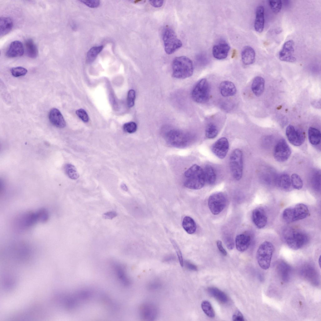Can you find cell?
<instances>
[{
  "label": "cell",
  "mask_w": 321,
  "mask_h": 321,
  "mask_svg": "<svg viewBox=\"0 0 321 321\" xmlns=\"http://www.w3.org/2000/svg\"><path fill=\"white\" fill-rule=\"evenodd\" d=\"M185 178L184 185L187 188L198 190L202 188L205 182L204 171L202 168L194 164L188 169L184 173Z\"/></svg>",
  "instance_id": "6da1fadb"
},
{
  "label": "cell",
  "mask_w": 321,
  "mask_h": 321,
  "mask_svg": "<svg viewBox=\"0 0 321 321\" xmlns=\"http://www.w3.org/2000/svg\"><path fill=\"white\" fill-rule=\"evenodd\" d=\"M172 76L178 79H185L193 74V63L188 57L182 56L176 57L172 63Z\"/></svg>",
  "instance_id": "7a4b0ae2"
},
{
  "label": "cell",
  "mask_w": 321,
  "mask_h": 321,
  "mask_svg": "<svg viewBox=\"0 0 321 321\" xmlns=\"http://www.w3.org/2000/svg\"><path fill=\"white\" fill-rule=\"evenodd\" d=\"M309 214L308 206L303 203H298L286 208L283 211L282 218L288 223L304 219Z\"/></svg>",
  "instance_id": "3957f363"
},
{
  "label": "cell",
  "mask_w": 321,
  "mask_h": 321,
  "mask_svg": "<svg viewBox=\"0 0 321 321\" xmlns=\"http://www.w3.org/2000/svg\"><path fill=\"white\" fill-rule=\"evenodd\" d=\"M284 239L287 246L292 250H298L308 242L307 234L301 230L290 229L284 234Z\"/></svg>",
  "instance_id": "277c9868"
},
{
  "label": "cell",
  "mask_w": 321,
  "mask_h": 321,
  "mask_svg": "<svg viewBox=\"0 0 321 321\" xmlns=\"http://www.w3.org/2000/svg\"><path fill=\"white\" fill-rule=\"evenodd\" d=\"M274 250V246L270 241H265L259 246L256 259L258 264L262 269L266 270L269 268Z\"/></svg>",
  "instance_id": "5b68a950"
},
{
  "label": "cell",
  "mask_w": 321,
  "mask_h": 321,
  "mask_svg": "<svg viewBox=\"0 0 321 321\" xmlns=\"http://www.w3.org/2000/svg\"><path fill=\"white\" fill-rule=\"evenodd\" d=\"M162 39L165 52L168 55L174 53L182 45L174 31L168 26L165 27L162 32Z\"/></svg>",
  "instance_id": "8992f818"
},
{
  "label": "cell",
  "mask_w": 321,
  "mask_h": 321,
  "mask_svg": "<svg viewBox=\"0 0 321 321\" xmlns=\"http://www.w3.org/2000/svg\"><path fill=\"white\" fill-rule=\"evenodd\" d=\"M209 83L206 79H202L197 82L192 90V98L197 103H204L209 100Z\"/></svg>",
  "instance_id": "52a82bcc"
},
{
  "label": "cell",
  "mask_w": 321,
  "mask_h": 321,
  "mask_svg": "<svg viewBox=\"0 0 321 321\" xmlns=\"http://www.w3.org/2000/svg\"><path fill=\"white\" fill-rule=\"evenodd\" d=\"M229 164L233 178L236 180H240L243 170V154L240 150L237 149L233 151L230 157Z\"/></svg>",
  "instance_id": "ba28073f"
},
{
  "label": "cell",
  "mask_w": 321,
  "mask_h": 321,
  "mask_svg": "<svg viewBox=\"0 0 321 321\" xmlns=\"http://www.w3.org/2000/svg\"><path fill=\"white\" fill-rule=\"evenodd\" d=\"M227 203L226 198L224 193L217 192L209 196L208 205L209 209L213 215L220 213L225 207Z\"/></svg>",
  "instance_id": "9c48e42d"
},
{
  "label": "cell",
  "mask_w": 321,
  "mask_h": 321,
  "mask_svg": "<svg viewBox=\"0 0 321 321\" xmlns=\"http://www.w3.org/2000/svg\"><path fill=\"white\" fill-rule=\"evenodd\" d=\"M291 154L290 148L285 140L280 139L274 148L273 155L275 159L278 162H284L289 158Z\"/></svg>",
  "instance_id": "30bf717a"
},
{
  "label": "cell",
  "mask_w": 321,
  "mask_h": 321,
  "mask_svg": "<svg viewBox=\"0 0 321 321\" xmlns=\"http://www.w3.org/2000/svg\"><path fill=\"white\" fill-rule=\"evenodd\" d=\"M286 134L289 142L293 145L300 146L305 141L304 133L299 129H296L292 125H289L287 127Z\"/></svg>",
  "instance_id": "8fae6325"
},
{
  "label": "cell",
  "mask_w": 321,
  "mask_h": 321,
  "mask_svg": "<svg viewBox=\"0 0 321 321\" xmlns=\"http://www.w3.org/2000/svg\"><path fill=\"white\" fill-rule=\"evenodd\" d=\"M294 43L292 40L286 41L283 45L279 54V59L282 61L294 62L296 58L294 55Z\"/></svg>",
  "instance_id": "7c38bea8"
},
{
  "label": "cell",
  "mask_w": 321,
  "mask_h": 321,
  "mask_svg": "<svg viewBox=\"0 0 321 321\" xmlns=\"http://www.w3.org/2000/svg\"><path fill=\"white\" fill-rule=\"evenodd\" d=\"M229 149V142L225 137H222L219 139L212 147V150L213 153L219 158L221 159L225 157Z\"/></svg>",
  "instance_id": "4fadbf2b"
},
{
  "label": "cell",
  "mask_w": 321,
  "mask_h": 321,
  "mask_svg": "<svg viewBox=\"0 0 321 321\" xmlns=\"http://www.w3.org/2000/svg\"><path fill=\"white\" fill-rule=\"evenodd\" d=\"M168 141L175 146H184L189 141L188 136L180 131L171 130L167 134Z\"/></svg>",
  "instance_id": "5bb4252c"
},
{
  "label": "cell",
  "mask_w": 321,
  "mask_h": 321,
  "mask_svg": "<svg viewBox=\"0 0 321 321\" xmlns=\"http://www.w3.org/2000/svg\"><path fill=\"white\" fill-rule=\"evenodd\" d=\"M252 218L253 223L258 229L264 228L267 224V217L265 211L262 208H257L253 210Z\"/></svg>",
  "instance_id": "9a60e30c"
},
{
  "label": "cell",
  "mask_w": 321,
  "mask_h": 321,
  "mask_svg": "<svg viewBox=\"0 0 321 321\" xmlns=\"http://www.w3.org/2000/svg\"><path fill=\"white\" fill-rule=\"evenodd\" d=\"M229 45L226 41H222L214 45L212 49L213 57L218 60H223L227 56L230 50Z\"/></svg>",
  "instance_id": "2e32d148"
},
{
  "label": "cell",
  "mask_w": 321,
  "mask_h": 321,
  "mask_svg": "<svg viewBox=\"0 0 321 321\" xmlns=\"http://www.w3.org/2000/svg\"><path fill=\"white\" fill-rule=\"evenodd\" d=\"M140 315L144 320H153L157 315L158 311L153 305L146 303L143 304L140 307Z\"/></svg>",
  "instance_id": "e0dca14e"
},
{
  "label": "cell",
  "mask_w": 321,
  "mask_h": 321,
  "mask_svg": "<svg viewBox=\"0 0 321 321\" xmlns=\"http://www.w3.org/2000/svg\"><path fill=\"white\" fill-rule=\"evenodd\" d=\"M49 118L51 123L57 128H62L66 126V121L63 115L60 111L56 108L51 109L49 113Z\"/></svg>",
  "instance_id": "ac0fdd59"
},
{
  "label": "cell",
  "mask_w": 321,
  "mask_h": 321,
  "mask_svg": "<svg viewBox=\"0 0 321 321\" xmlns=\"http://www.w3.org/2000/svg\"><path fill=\"white\" fill-rule=\"evenodd\" d=\"M24 52V48L22 42L15 40L11 42L6 53L8 57H16L23 55Z\"/></svg>",
  "instance_id": "d6986e66"
},
{
  "label": "cell",
  "mask_w": 321,
  "mask_h": 321,
  "mask_svg": "<svg viewBox=\"0 0 321 321\" xmlns=\"http://www.w3.org/2000/svg\"><path fill=\"white\" fill-rule=\"evenodd\" d=\"M251 240L250 236L249 234H243L237 235L235 240L237 249L241 252L245 251L249 248Z\"/></svg>",
  "instance_id": "ffe728a7"
},
{
  "label": "cell",
  "mask_w": 321,
  "mask_h": 321,
  "mask_svg": "<svg viewBox=\"0 0 321 321\" xmlns=\"http://www.w3.org/2000/svg\"><path fill=\"white\" fill-rule=\"evenodd\" d=\"M264 22V8L262 6H259L257 8L255 11L254 26L256 31L259 33L263 31Z\"/></svg>",
  "instance_id": "44dd1931"
},
{
  "label": "cell",
  "mask_w": 321,
  "mask_h": 321,
  "mask_svg": "<svg viewBox=\"0 0 321 321\" xmlns=\"http://www.w3.org/2000/svg\"><path fill=\"white\" fill-rule=\"evenodd\" d=\"M219 90L221 95L224 97L233 96L236 92V88L234 84L228 81H224L221 83Z\"/></svg>",
  "instance_id": "7402d4cb"
},
{
  "label": "cell",
  "mask_w": 321,
  "mask_h": 321,
  "mask_svg": "<svg viewBox=\"0 0 321 321\" xmlns=\"http://www.w3.org/2000/svg\"><path fill=\"white\" fill-rule=\"evenodd\" d=\"M255 58V52L254 49L249 46H245L241 52L242 61L245 65L252 64Z\"/></svg>",
  "instance_id": "603a6c76"
},
{
  "label": "cell",
  "mask_w": 321,
  "mask_h": 321,
  "mask_svg": "<svg viewBox=\"0 0 321 321\" xmlns=\"http://www.w3.org/2000/svg\"><path fill=\"white\" fill-rule=\"evenodd\" d=\"M265 80L260 76H257L254 79L251 88L254 94L256 96H260L263 93L265 87Z\"/></svg>",
  "instance_id": "cb8c5ba5"
},
{
  "label": "cell",
  "mask_w": 321,
  "mask_h": 321,
  "mask_svg": "<svg viewBox=\"0 0 321 321\" xmlns=\"http://www.w3.org/2000/svg\"><path fill=\"white\" fill-rule=\"evenodd\" d=\"M207 292L210 295L221 303H225L228 301V298L226 294L216 287H209L207 289Z\"/></svg>",
  "instance_id": "d4e9b609"
},
{
  "label": "cell",
  "mask_w": 321,
  "mask_h": 321,
  "mask_svg": "<svg viewBox=\"0 0 321 321\" xmlns=\"http://www.w3.org/2000/svg\"><path fill=\"white\" fill-rule=\"evenodd\" d=\"M13 23L12 19L9 17H2L0 19V35L3 36L12 29Z\"/></svg>",
  "instance_id": "484cf974"
},
{
  "label": "cell",
  "mask_w": 321,
  "mask_h": 321,
  "mask_svg": "<svg viewBox=\"0 0 321 321\" xmlns=\"http://www.w3.org/2000/svg\"><path fill=\"white\" fill-rule=\"evenodd\" d=\"M303 276L313 283H318V278L317 274L314 268L311 266L307 265L305 266L302 270Z\"/></svg>",
  "instance_id": "4316f807"
},
{
  "label": "cell",
  "mask_w": 321,
  "mask_h": 321,
  "mask_svg": "<svg viewBox=\"0 0 321 321\" xmlns=\"http://www.w3.org/2000/svg\"><path fill=\"white\" fill-rule=\"evenodd\" d=\"M277 269L283 281L286 282H288L290 277V266L284 262L281 261L278 264Z\"/></svg>",
  "instance_id": "83f0119b"
},
{
  "label": "cell",
  "mask_w": 321,
  "mask_h": 321,
  "mask_svg": "<svg viewBox=\"0 0 321 321\" xmlns=\"http://www.w3.org/2000/svg\"><path fill=\"white\" fill-rule=\"evenodd\" d=\"M26 52L27 55L32 58H36L38 53L37 47L31 39H27L25 43Z\"/></svg>",
  "instance_id": "f1b7e54d"
},
{
  "label": "cell",
  "mask_w": 321,
  "mask_h": 321,
  "mask_svg": "<svg viewBox=\"0 0 321 321\" xmlns=\"http://www.w3.org/2000/svg\"><path fill=\"white\" fill-rule=\"evenodd\" d=\"M182 225L184 229L188 234H193L196 231V224L194 220L190 217L186 216L184 217Z\"/></svg>",
  "instance_id": "f546056e"
},
{
  "label": "cell",
  "mask_w": 321,
  "mask_h": 321,
  "mask_svg": "<svg viewBox=\"0 0 321 321\" xmlns=\"http://www.w3.org/2000/svg\"><path fill=\"white\" fill-rule=\"evenodd\" d=\"M308 138L310 143L313 145H317L320 142L321 134L318 129L310 127L308 130Z\"/></svg>",
  "instance_id": "4dcf8cb0"
},
{
  "label": "cell",
  "mask_w": 321,
  "mask_h": 321,
  "mask_svg": "<svg viewBox=\"0 0 321 321\" xmlns=\"http://www.w3.org/2000/svg\"><path fill=\"white\" fill-rule=\"evenodd\" d=\"M203 171L205 182L209 185L214 184L216 180V176L213 167L210 165H207Z\"/></svg>",
  "instance_id": "1f68e13d"
},
{
  "label": "cell",
  "mask_w": 321,
  "mask_h": 321,
  "mask_svg": "<svg viewBox=\"0 0 321 321\" xmlns=\"http://www.w3.org/2000/svg\"><path fill=\"white\" fill-rule=\"evenodd\" d=\"M277 183L280 188L285 190H289L291 185L290 178L286 174H282L278 176Z\"/></svg>",
  "instance_id": "d6a6232c"
},
{
  "label": "cell",
  "mask_w": 321,
  "mask_h": 321,
  "mask_svg": "<svg viewBox=\"0 0 321 321\" xmlns=\"http://www.w3.org/2000/svg\"><path fill=\"white\" fill-rule=\"evenodd\" d=\"M103 47V46H95L92 48L88 52L86 58L87 63L92 62L97 55L101 51Z\"/></svg>",
  "instance_id": "836d02e7"
},
{
  "label": "cell",
  "mask_w": 321,
  "mask_h": 321,
  "mask_svg": "<svg viewBox=\"0 0 321 321\" xmlns=\"http://www.w3.org/2000/svg\"><path fill=\"white\" fill-rule=\"evenodd\" d=\"M64 170L67 176L71 179H76L79 177L76 167L71 164H66L64 166Z\"/></svg>",
  "instance_id": "e575fe53"
},
{
  "label": "cell",
  "mask_w": 321,
  "mask_h": 321,
  "mask_svg": "<svg viewBox=\"0 0 321 321\" xmlns=\"http://www.w3.org/2000/svg\"><path fill=\"white\" fill-rule=\"evenodd\" d=\"M201 308L203 312L209 317L213 318L215 317L214 311L210 303L207 301H204L201 303Z\"/></svg>",
  "instance_id": "d590c367"
},
{
  "label": "cell",
  "mask_w": 321,
  "mask_h": 321,
  "mask_svg": "<svg viewBox=\"0 0 321 321\" xmlns=\"http://www.w3.org/2000/svg\"><path fill=\"white\" fill-rule=\"evenodd\" d=\"M291 185L293 188L295 189H301L303 187V183L300 177L296 174H293L291 176Z\"/></svg>",
  "instance_id": "8d00e7d4"
},
{
  "label": "cell",
  "mask_w": 321,
  "mask_h": 321,
  "mask_svg": "<svg viewBox=\"0 0 321 321\" xmlns=\"http://www.w3.org/2000/svg\"><path fill=\"white\" fill-rule=\"evenodd\" d=\"M218 134V130L216 126L212 123H210L207 126L205 132L206 137L209 139H213L216 137Z\"/></svg>",
  "instance_id": "74e56055"
},
{
  "label": "cell",
  "mask_w": 321,
  "mask_h": 321,
  "mask_svg": "<svg viewBox=\"0 0 321 321\" xmlns=\"http://www.w3.org/2000/svg\"><path fill=\"white\" fill-rule=\"evenodd\" d=\"M269 6L273 12L276 13H279L282 7V2L281 0L269 1Z\"/></svg>",
  "instance_id": "f35d334b"
},
{
  "label": "cell",
  "mask_w": 321,
  "mask_h": 321,
  "mask_svg": "<svg viewBox=\"0 0 321 321\" xmlns=\"http://www.w3.org/2000/svg\"><path fill=\"white\" fill-rule=\"evenodd\" d=\"M11 72L13 76L18 77L25 75L27 72V70L23 67L18 66L12 68Z\"/></svg>",
  "instance_id": "ab89813d"
},
{
  "label": "cell",
  "mask_w": 321,
  "mask_h": 321,
  "mask_svg": "<svg viewBox=\"0 0 321 321\" xmlns=\"http://www.w3.org/2000/svg\"><path fill=\"white\" fill-rule=\"evenodd\" d=\"M137 129L136 124L134 122H131L125 124L123 125L124 130L129 133L135 132Z\"/></svg>",
  "instance_id": "60d3db41"
},
{
  "label": "cell",
  "mask_w": 321,
  "mask_h": 321,
  "mask_svg": "<svg viewBox=\"0 0 321 321\" xmlns=\"http://www.w3.org/2000/svg\"><path fill=\"white\" fill-rule=\"evenodd\" d=\"M135 98V91L133 89L129 90L128 92L127 98V105L129 107L131 108L134 106Z\"/></svg>",
  "instance_id": "b9f144b4"
},
{
  "label": "cell",
  "mask_w": 321,
  "mask_h": 321,
  "mask_svg": "<svg viewBox=\"0 0 321 321\" xmlns=\"http://www.w3.org/2000/svg\"><path fill=\"white\" fill-rule=\"evenodd\" d=\"M171 241L176 252L180 265L181 266L183 267L184 265V261L180 250L176 243L174 240L171 239Z\"/></svg>",
  "instance_id": "7bdbcfd3"
},
{
  "label": "cell",
  "mask_w": 321,
  "mask_h": 321,
  "mask_svg": "<svg viewBox=\"0 0 321 321\" xmlns=\"http://www.w3.org/2000/svg\"><path fill=\"white\" fill-rule=\"evenodd\" d=\"M76 114L77 116L84 122H88L89 118L86 111L83 109H80L77 110Z\"/></svg>",
  "instance_id": "ee69618b"
},
{
  "label": "cell",
  "mask_w": 321,
  "mask_h": 321,
  "mask_svg": "<svg viewBox=\"0 0 321 321\" xmlns=\"http://www.w3.org/2000/svg\"><path fill=\"white\" fill-rule=\"evenodd\" d=\"M80 1L91 8H97L100 3V1L97 0H82Z\"/></svg>",
  "instance_id": "f6af8a7d"
},
{
  "label": "cell",
  "mask_w": 321,
  "mask_h": 321,
  "mask_svg": "<svg viewBox=\"0 0 321 321\" xmlns=\"http://www.w3.org/2000/svg\"><path fill=\"white\" fill-rule=\"evenodd\" d=\"M233 320L234 321H244L245 320L241 313L239 311H237L233 315Z\"/></svg>",
  "instance_id": "bcb514c9"
},
{
  "label": "cell",
  "mask_w": 321,
  "mask_h": 321,
  "mask_svg": "<svg viewBox=\"0 0 321 321\" xmlns=\"http://www.w3.org/2000/svg\"><path fill=\"white\" fill-rule=\"evenodd\" d=\"M184 264L185 265L186 267L190 270L193 271H197V266L189 261H185L184 262Z\"/></svg>",
  "instance_id": "7dc6e473"
},
{
  "label": "cell",
  "mask_w": 321,
  "mask_h": 321,
  "mask_svg": "<svg viewBox=\"0 0 321 321\" xmlns=\"http://www.w3.org/2000/svg\"><path fill=\"white\" fill-rule=\"evenodd\" d=\"M117 216V213L114 211L108 212L103 214V217L104 218L110 219H112Z\"/></svg>",
  "instance_id": "c3c4849f"
},
{
  "label": "cell",
  "mask_w": 321,
  "mask_h": 321,
  "mask_svg": "<svg viewBox=\"0 0 321 321\" xmlns=\"http://www.w3.org/2000/svg\"><path fill=\"white\" fill-rule=\"evenodd\" d=\"M217 245L219 251L221 254L224 256L226 255L227 254V253L223 247L221 241L219 240H217Z\"/></svg>",
  "instance_id": "681fc988"
},
{
  "label": "cell",
  "mask_w": 321,
  "mask_h": 321,
  "mask_svg": "<svg viewBox=\"0 0 321 321\" xmlns=\"http://www.w3.org/2000/svg\"><path fill=\"white\" fill-rule=\"evenodd\" d=\"M150 4L155 7H161L163 4L164 1L163 0L150 1Z\"/></svg>",
  "instance_id": "f907efd6"
},
{
  "label": "cell",
  "mask_w": 321,
  "mask_h": 321,
  "mask_svg": "<svg viewBox=\"0 0 321 321\" xmlns=\"http://www.w3.org/2000/svg\"><path fill=\"white\" fill-rule=\"evenodd\" d=\"M226 243V246L229 249L231 250L233 249L234 244L232 239L230 238L227 239Z\"/></svg>",
  "instance_id": "816d5d0a"
},
{
  "label": "cell",
  "mask_w": 321,
  "mask_h": 321,
  "mask_svg": "<svg viewBox=\"0 0 321 321\" xmlns=\"http://www.w3.org/2000/svg\"><path fill=\"white\" fill-rule=\"evenodd\" d=\"M121 188L124 190L126 191L127 190V188L126 185L124 184H122L121 185Z\"/></svg>",
  "instance_id": "f5cc1de1"
},
{
  "label": "cell",
  "mask_w": 321,
  "mask_h": 321,
  "mask_svg": "<svg viewBox=\"0 0 321 321\" xmlns=\"http://www.w3.org/2000/svg\"><path fill=\"white\" fill-rule=\"evenodd\" d=\"M281 32H282L281 29H279H279H278V28L277 29L275 30L276 33V34H279L280 33H281Z\"/></svg>",
  "instance_id": "db71d44e"
},
{
  "label": "cell",
  "mask_w": 321,
  "mask_h": 321,
  "mask_svg": "<svg viewBox=\"0 0 321 321\" xmlns=\"http://www.w3.org/2000/svg\"><path fill=\"white\" fill-rule=\"evenodd\" d=\"M318 263L319 264V266L320 267V257H319V258Z\"/></svg>",
  "instance_id": "11a10c76"
}]
</instances>
